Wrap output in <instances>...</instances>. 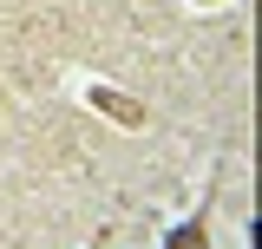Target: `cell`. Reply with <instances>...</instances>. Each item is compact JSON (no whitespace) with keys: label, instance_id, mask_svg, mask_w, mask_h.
<instances>
[{"label":"cell","instance_id":"obj_1","mask_svg":"<svg viewBox=\"0 0 262 249\" xmlns=\"http://www.w3.org/2000/svg\"><path fill=\"white\" fill-rule=\"evenodd\" d=\"M85 98H92L98 112H112L118 125H144V105H131V98H125V92H112V86H92Z\"/></svg>","mask_w":262,"mask_h":249},{"label":"cell","instance_id":"obj_2","mask_svg":"<svg viewBox=\"0 0 262 249\" xmlns=\"http://www.w3.org/2000/svg\"><path fill=\"white\" fill-rule=\"evenodd\" d=\"M170 249H210V230H203V223H184V230L170 236Z\"/></svg>","mask_w":262,"mask_h":249}]
</instances>
